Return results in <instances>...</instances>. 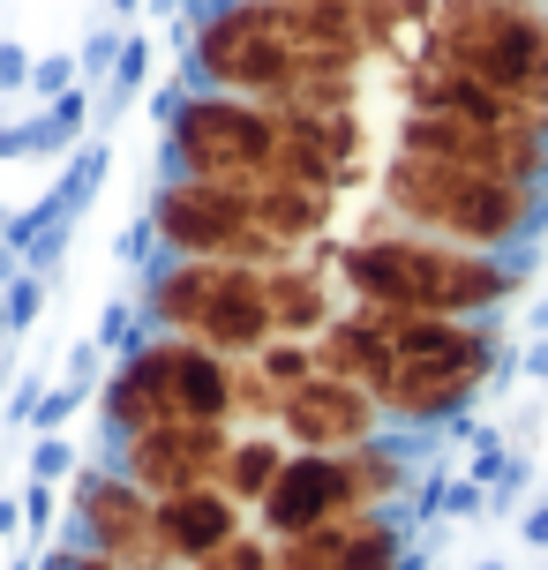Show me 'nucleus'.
<instances>
[{
    "label": "nucleus",
    "instance_id": "nucleus-1",
    "mask_svg": "<svg viewBox=\"0 0 548 570\" xmlns=\"http://www.w3.org/2000/svg\"><path fill=\"white\" fill-rule=\"evenodd\" d=\"M534 278V256H481V248H451L429 233H361L339 248V293L353 308L375 315H481L511 308Z\"/></svg>",
    "mask_w": 548,
    "mask_h": 570
},
{
    "label": "nucleus",
    "instance_id": "nucleus-2",
    "mask_svg": "<svg viewBox=\"0 0 548 570\" xmlns=\"http://www.w3.org/2000/svg\"><path fill=\"white\" fill-rule=\"evenodd\" d=\"M375 203L399 233H429V240L481 248V256H534L548 226V188L413 158V150H391V166L375 173Z\"/></svg>",
    "mask_w": 548,
    "mask_h": 570
},
{
    "label": "nucleus",
    "instance_id": "nucleus-3",
    "mask_svg": "<svg viewBox=\"0 0 548 570\" xmlns=\"http://www.w3.org/2000/svg\"><path fill=\"white\" fill-rule=\"evenodd\" d=\"M391 323V375H383V428H451L466 405L496 383L503 338L496 315L459 323V315H383Z\"/></svg>",
    "mask_w": 548,
    "mask_h": 570
},
{
    "label": "nucleus",
    "instance_id": "nucleus-4",
    "mask_svg": "<svg viewBox=\"0 0 548 570\" xmlns=\"http://www.w3.org/2000/svg\"><path fill=\"white\" fill-rule=\"evenodd\" d=\"M98 421L114 443L158 421H211L233 428V361L180 331H144L120 345V361L98 383Z\"/></svg>",
    "mask_w": 548,
    "mask_h": 570
},
{
    "label": "nucleus",
    "instance_id": "nucleus-5",
    "mask_svg": "<svg viewBox=\"0 0 548 570\" xmlns=\"http://www.w3.org/2000/svg\"><path fill=\"white\" fill-rule=\"evenodd\" d=\"M421 53L503 90L511 106L548 114V8L519 0H436L421 23Z\"/></svg>",
    "mask_w": 548,
    "mask_h": 570
},
{
    "label": "nucleus",
    "instance_id": "nucleus-6",
    "mask_svg": "<svg viewBox=\"0 0 548 570\" xmlns=\"http://www.w3.org/2000/svg\"><path fill=\"white\" fill-rule=\"evenodd\" d=\"M180 76L196 90H226V98L278 106L293 90V76H301V53H293V38L278 30L271 0H196Z\"/></svg>",
    "mask_w": 548,
    "mask_h": 570
},
{
    "label": "nucleus",
    "instance_id": "nucleus-7",
    "mask_svg": "<svg viewBox=\"0 0 548 570\" xmlns=\"http://www.w3.org/2000/svg\"><path fill=\"white\" fill-rule=\"evenodd\" d=\"M278 150V106L226 98V90H180L166 114V173L180 180H263Z\"/></svg>",
    "mask_w": 548,
    "mask_h": 570
},
{
    "label": "nucleus",
    "instance_id": "nucleus-8",
    "mask_svg": "<svg viewBox=\"0 0 548 570\" xmlns=\"http://www.w3.org/2000/svg\"><path fill=\"white\" fill-rule=\"evenodd\" d=\"M248 188L256 180H180L166 173L158 196H150V240L158 256H196V263H286L271 240L256 233V210H248Z\"/></svg>",
    "mask_w": 548,
    "mask_h": 570
},
{
    "label": "nucleus",
    "instance_id": "nucleus-9",
    "mask_svg": "<svg viewBox=\"0 0 548 570\" xmlns=\"http://www.w3.org/2000/svg\"><path fill=\"white\" fill-rule=\"evenodd\" d=\"M399 150H413V158H443V166L496 173V180H526V188H548V136L526 128V120H466V114L405 106L399 114Z\"/></svg>",
    "mask_w": 548,
    "mask_h": 570
},
{
    "label": "nucleus",
    "instance_id": "nucleus-10",
    "mask_svg": "<svg viewBox=\"0 0 548 570\" xmlns=\"http://www.w3.org/2000/svg\"><path fill=\"white\" fill-rule=\"evenodd\" d=\"M68 541L106 556L120 570H174L166 548H158V511L150 495L120 465H84L76 473V495H68Z\"/></svg>",
    "mask_w": 548,
    "mask_h": 570
},
{
    "label": "nucleus",
    "instance_id": "nucleus-11",
    "mask_svg": "<svg viewBox=\"0 0 548 570\" xmlns=\"http://www.w3.org/2000/svg\"><path fill=\"white\" fill-rule=\"evenodd\" d=\"M271 173H278V180H301V188H331V196L361 188V173H369V128H361V114L278 106V150H271Z\"/></svg>",
    "mask_w": 548,
    "mask_h": 570
},
{
    "label": "nucleus",
    "instance_id": "nucleus-12",
    "mask_svg": "<svg viewBox=\"0 0 548 570\" xmlns=\"http://www.w3.org/2000/svg\"><path fill=\"white\" fill-rule=\"evenodd\" d=\"M278 435H286V451L339 458V451H361V443H375V435H391V428H383L375 391L339 383V375H309L301 391L278 399Z\"/></svg>",
    "mask_w": 548,
    "mask_h": 570
},
{
    "label": "nucleus",
    "instance_id": "nucleus-13",
    "mask_svg": "<svg viewBox=\"0 0 548 570\" xmlns=\"http://www.w3.org/2000/svg\"><path fill=\"white\" fill-rule=\"evenodd\" d=\"M226 451H233V428H211V421H158V428H144V435H128L114 465H120L136 488H144L150 503H158V495H180V488L218 481Z\"/></svg>",
    "mask_w": 548,
    "mask_h": 570
},
{
    "label": "nucleus",
    "instance_id": "nucleus-14",
    "mask_svg": "<svg viewBox=\"0 0 548 570\" xmlns=\"http://www.w3.org/2000/svg\"><path fill=\"white\" fill-rule=\"evenodd\" d=\"M413 556V525L399 511H339L278 541V570H399Z\"/></svg>",
    "mask_w": 548,
    "mask_h": 570
},
{
    "label": "nucleus",
    "instance_id": "nucleus-15",
    "mask_svg": "<svg viewBox=\"0 0 548 570\" xmlns=\"http://www.w3.org/2000/svg\"><path fill=\"white\" fill-rule=\"evenodd\" d=\"M196 338L211 353H226V361H256L271 345V285H263L256 263H218V285L203 301Z\"/></svg>",
    "mask_w": 548,
    "mask_h": 570
},
{
    "label": "nucleus",
    "instance_id": "nucleus-16",
    "mask_svg": "<svg viewBox=\"0 0 548 570\" xmlns=\"http://www.w3.org/2000/svg\"><path fill=\"white\" fill-rule=\"evenodd\" d=\"M346 511V481H339V458L323 451H293L286 465H278V481H271V495L256 503V533H271V541H293V533H309V525H323V518Z\"/></svg>",
    "mask_w": 548,
    "mask_h": 570
},
{
    "label": "nucleus",
    "instance_id": "nucleus-17",
    "mask_svg": "<svg viewBox=\"0 0 548 570\" xmlns=\"http://www.w3.org/2000/svg\"><path fill=\"white\" fill-rule=\"evenodd\" d=\"M150 511H158V548H166V563H188V570H196L203 556H218V548L248 525V511H241L218 481L180 488V495H158Z\"/></svg>",
    "mask_w": 548,
    "mask_h": 570
},
{
    "label": "nucleus",
    "instance_id": "nucleus-18",
    "mask_svg": "<svg viewBox=\"0 0 548 570\" xmlns=\"http://www.w3.org/2000/svg\"><path fill=\"white\" fill-rule=\"evenodd\" d=\"M248 210H256V233L278 248V256H309L331 218H339V196L331 188H301V180H278V173H263L256 188H248Z\"/></svg>",
    "mask_w": 548,
    "mask_h": 570
},
{
    "label": "nucleus",
    "instance_id": "nucleus-19",
    "mask_svg": "<svg viewBox=\"0 0 548 570\" xmlns=\"http://www.w3.org/2000/svg\"><path fill=\"white\" fill-rule=\"evenodd\" d=\"M309 353H316V375H339V383L383 391V375H391V323H383L375 308H353V301H346V308L309 338Z\"/></svg>",
    "mask_w": 548,
    "mask_h": 570
},
{
    "label": "nucleus",
    "instance_id": "nucleus-20",
    "mask_svg": "<svg viewBox=\"0 0 548 570\" xmlns=\"http://www.w3.org/2000/svg\"><path fill=\"white\" fill-rule=\"evenodd\" d=\"M211 285H218V263H196V256H158V263L144 271V285H136V315H144L150 331H180V338H196Z\"/></svg>",
    "mask_w": 548,
    "mask_h": 570
},
{
    "label": "nucleus",
    "instance_id": "nucleus-21",
    "mask_svg": "<svg viewBox=\"0 0 548 570\" xmlns=\"http://www.w3.org/2000/svg\"><path fill=\"white\" fill-rule=\"evenodd\" d=\"M263 285H271V338H316L323 323L339 315V278H323L309 256H286L263 271Z\"/></svg>",
    "mask_w": 548,
    "mask_h": 570
},
{
    "label": "nucleus",
    "instance_id": "nucleus-22",
    "mask_svg": "<svg viewBox=\"0 0 548 570\" xmlns=\"http://www.w3.org/2000/svg\"><path fill=\"white\" fill-rule=\"evenodd\" d=\"M339 481H346V511H399L421 473L399 435H375L361 451H339Z\"/></svg>",
    "mask_w": 548,
    "mask_h": 570
},
{
    "label": "nucleus",
    "instance_id": "nucleus-23",
    "mask_svg": "<svg viewBox=\"0 0 548 570\" xmlns=\"http://www.w3.org/2000/svg\"><path fill=\"white\" fill-rule=\"evenodd\" d=\"M286 435L278 428H233V451H226V465H218V488H226L241 511L256 518V503L271 495V481H278V465H286Z\"/></svg>",
    "mask_w": 548,
    "mask_h": 570
},
{
    "label": "nucleus",
    "instance_id": "nucleus-24",
    "mask_svg": "<svg viewBox=\"0 0 548 570\" xmlns=\"http://www.w3.org/2000/svg\"><path fill=\"white\" fill-rule=\"evenodd\" d=\"M98 180H106V136H90V142L68 150V180L53 188V203H60V218H68V226L84 218V203L98 196Z\"/></svg>",
    "mask_w": 548,
    "mask_h": 570
},
{
    "label": "nucleus",
    "instance_id": "nucleus-25",
    "mask_svg": "<svg viewBox=\"0 0 548 570\" xmlns=\"http://www.w3.org/2000/svg\"><path fill=\"white\" fill-rule=\"evenodd\" d=\"M46 293H53V271H30V263H23V278L0 293V331H8V338H23L30 323L46 315Z\"/></svg>",
    "mask_w": 548,
    "mask_h": 570
},
{
    "label": "nucleus",
    "instance_id": "nucleus-26",
    "mask_svg": "<svg viewBox=\"0 0 548 570\" xmlns=\"http://www.w3.org/2000/svg\"><path fill=\"white\" fill-rule=\"evenodd\" d=\"M256 375L278 391V399H286V391H301V383L316 375V353H309L301 338H271V345L256 353Z\"/></svg>",
    "mask_w": 548,
    "mask_h": 570
},
{
    "label": "nucleus",
    "instance_id": "nucleus-27",
    "mask_svg": "<svg viewBox=\"0 0 548 570\" xmlns=\"http://www.w3.org/2000/svg\"><path fill=\"white\" fill-rule=\"evenodd\" d=\"M144 83H150V38L128 30V38H120V53H114V76H106V114H120Z\"/></svg>",
    "mask_w": 548,
    "mask_h": 570
},
{
    "label": "nucleus",
    "instance_id": "nucleus-28",
    "mask_svg": "<svg viewBox=\"0 0 548 570\" xmlns=\"http://www.w3.org/2000/svg\"><path fill=\"white\" fill-rule=\"evenodd\" d=\"M196 570H278V541L271 533H256V525H241L218 556H203Z\"/></svg>",
    "mask_w": 548,
    "mask_h": 570
},
{
    "label": "nucleus",
    "instance_id": "nucleus-29",
    "mask_svg": "<svg viewBox=\"0 0 548 570\" xmlns=\"http://www.w3.org/2000/svg\"><path fill=\"white\" fill-rule=\"evenodd\" d=\"M526 495H534V458H526V451H511V458H503V473L489 481V518L526 511Z\"/></svg>",
    "mask_w": 548,
    "mask_h": 570
},
{
    "label": "nucleus",
    "instance_id": "nucleus-30",
    "mask_svg": "<svg viewBox=\"0 0 548 570\" xmlns=\"http://www.w3.org/2000/svg\"><path fill=\"white\" fill-rule=\"evenodd\" d=\"M76 83H84L76 53H38V60H30V98H46V106H53V98H68Z\"/></svg>",
    "mask_w": 548,
    "mask_h": 570
},
{
    "label": "nucleus",
    "instance_id": "nucleus-31",
    "mask_svg": "<svg viewBox=\"0 0 548 570\" xmlns=\"http://www.w3.org/2000/svg\"><path fill=\"white\" fill-rule=\"evenodd\" d=\"M503 458H511L503 451V428H466V481L489 488L496 473H503Z\"/></svg>",
    "mask_w": 548,
    "mask_h": 570
},
{
    "label": "nucleus",
    "instance_id": "nucleus-32",
    "mask_svg": "<svg viewBox=\"0 0 548 570\" xmlns=\"http://www.w3.org/2000/svg\"><path fill=\"white\" fill-rule=\"evenodd\" d=\"M68 473H76V451H68V435H38V443H30V481L60 488Z\"/></svg>",
    "mask_w": 548,
    "mask_h": 570
},
{
    "label": "nucleus",
    "instance_id": "nucleus-33",
    "mask_svg": "<svg viewBox=\"0 0 548 570\" xmlns=\"http://www.w3.org/2000/svg\"><path fill=\"white\" fill-rule=\"evenodd\" d=\"M128 331H136V301H106V308H98V331H90V345H98L106 361H120Z\"/></svg>",
    "mask_w": 548,
    "mask_h": 570
},
{
    "label": "nucleus",
    "instance_id": "nucleus-34",
    "mask_svg": "<svg viewBox=\"0 0 548 570\" xmlns=\"http://www.w3.org/2000/svg\"><path fill=\"white\" fill-rule=\"evenodd\" d=\"M16 503H23V533H30V541H46V533H53V503H60V488L30 481L23 495H16Z\"/></svg>",
    "mask_w": 548,
    "mask_h": 570
},
{
    "label": "nucleus",
    "instance_id": "nucleus-35",
    "mask_svg": "<svg viewBox=\"0 0 548 570\" xmlns=\"http://www.w3.org/2000/svg\"><path fill=\"white\" fill-rule=\"evenodd\" d=\"M443 518H489V488L451 473V495H443Z\"/></svg>",
    "mask_w": 548,
    "mask_h": 570
},
{
    "label": "nucleus",
    "instance_id": "nucleus-36",
    "mask_svg": "<svg viewBox=\"0 0 548 570\" xmlns=\"http://www.w3.org/2000/svg\"><path fill=\"white\" fill-rule=\"evenodd\" d=\"M38 570H120V563H106V556H90V548H76V541H60V548H38Z\"/></svg>",
    "mask_w": 548,
    "mask_h": 570
},
{
    "label": "nucleus",
    "instance_id": "nucleus-37",
    "mask_svg": "<svg viewBox=\"0 0 548 570\" xmlns=\"http://www.w3.org/2000/svg\"><path fill=\"white\" fill-rule=\"evenodd\" d=\"M30 46H16V38H0V90H30Z\"/></svg>",
    "mask_w": 548,
    "mask_h": 570
},
{
    "label": "nucleus",
    "instance_id": "nucleus-38",
    "mask_svg": "<svg viewBox=\"0 0 548 570\" xmlns=\"http://www.w3.org/2000/svg\"><path fill=\"white\" fill-rule=\"evenodd\" d=\"M114 53H120V38H114V30H98V38L84 46V60H76V68H84V76H114Z\"/></svg>",
    "mask_w": 548,
    "mask_h": 570
},
{
    "label": "nucleus",
    "instance_id": "nucleus-39",
    "mask_svg": "<svg viewBox=\"0 0 548 570\" xmlns=\"http://www.w3.org/2000/svg\"><path fill=\"white\" fill-rule=\"evenodd\" d=\"M519 541L526 548H548V495H534V503L519 511Z\"/></svg>",
    "mask_w": 548,
    "mask_h": 570
},
{
    "label": "nucleus",
    "instance_id": "nucleus-40",
    "mask_svg": "<svg viewBox=\"0 0 548 570\" xmlns=\"http://www.w3.org/2000/svg\"><path fill=\"white\" fill-rule=\"evenodd\" d=\"M519 375H526V383H534V391H548V338H534V345H526Z\"/></svg>",
    "mask_w": 548,
    "mask_h": 570
},
{
    "label": "nucleus",
    "instance_id": "nucleus-41",
    "mask_svg": "<svg viewBox=\"0 0 548 570\" xmlns=\"http://www.w3.org/2000/svg\"><path fill=\"white\" fill-rule=\"evenodd\" d=\"M16 533H23V503H16V495H0V541H16Z\"/></svg>",
    "mask_w": 548,
    "mask_h": 570
},
{
    "label": "nucleus",
    "instance_id": "nucleus-42",
    "mask_svg": "<svg viewBox=\"0 0 548 570\" xmlns=\"http://www.w3.org/2000/svg\"><path fill=\"white\" fill-rule=\"evenodd\" d=\"M16 278H23V248H8V240H0V293H8Z\"/></svg>",
    "mask_w": 548,
    "mask_h": 570
},
{
    "label": "nucleus",
    "instance_id": "nucleus-43",
    "mask_svg": "<svg viewBox=\"0 0 548 570\" xmlns=\"http://www.w3.org/2000/svg\"><path fill=\"white\" fill-rule=\"evenodd\" d=\"M534 338H548V301H541V308H534Z\"/></svg>",
    "mask_w": 548,
    "mask_h": 570
},
{
    "label": "nucleus",
    "instance_id": "nucleus-44",
    "mask_svg": "<svg viewBox=\"0 0 548 570\" xmlns=\"http://www.w3.org/2000/svg\"><path fill=\"white\" fill-rule=\"evenodd\" d=\"M473 570H511V563H503V556H481V563H473Z\"/></svg>",
    "mask_w": 548,
    "mask_h": 570
},
{
    "label": "nucleus",
    "instance_id": "nucleus-45",
    "mask_svg": "<svg viewBox=\"0 0 548 570\" xmlns=\"http://www.w3.org/2000/svg\"><path fill=\"white\" fill-rule=\"evenodd\" d=\"M0 361H8V331H0Z\"/></svg>",
    "mask_w": 548,
    "mask_h": 570
},
{
    "label": "nucleus",
    "instance_id": "nucleus-46",
    "mask_svg": "<svg viewBox=\"0 0 548 570\" xmlns=\"http://www.w3.org/2000/svg\"><path fill=\"white\" fill-rule=\"evenodd\" d=\"M519 8H548V0H519Z\"/></svg>",
    "mask_w": 548,
    "mask_h": 570
},
{
    "label": "nucleus",
    "instance_id": "nucleus-47",
    "mask_svg": "<svg viewBox=\"0 0 548 570\" xmlns=\"http://www.w3.org/2000/svg\"><path fill=\"white\" fill-rule=\"evenodd\" d=\"M0 240H8V218H0Z\"/></svg>",
    "mask_w": 548,
    "mask_h": 570
},
{
    "label": "nucleus",
    "instance_id": "nucleus-48",
    "mask_svg": "<svg viewBox=\"0 0 548 570\" xmlns=\"http://www.w3.org/2000/svg\"><path fill=\"white\" fill-rule=\"evenodd\" d=\"M174 570H188V563H174Z\"/></svg>",
    "mask_w": 548,
    "mask_h": 570
}]
</instances>
